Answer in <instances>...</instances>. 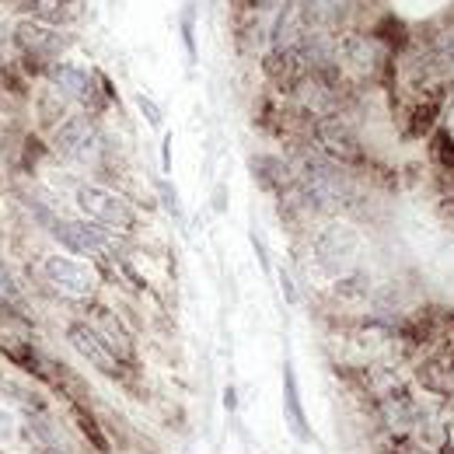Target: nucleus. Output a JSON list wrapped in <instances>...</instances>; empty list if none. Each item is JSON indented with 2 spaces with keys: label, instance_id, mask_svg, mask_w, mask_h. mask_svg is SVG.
<instances>
[{
  "label": "nucleus",
  "instance_id": "obj_5",
  "mask_svg": "<svg viewBox=\"0 0 454 454\" xmlns=\"http://www.w3.org/2000/svg\"><path fill=\"white\" fill-rule=\"evenodd\" d=\"M43 277L59 297H70V301H91L95 290H98L95 270L81 259H70V255H46Z\"/></svg>",
  "mask_w": 454,
  "mask_h": 454
},
{
  "label": "nucleus",
  "instance_id": "obj_1",
  "mask_svg": "<svg viewBox=\"0 0 454 454\" xmlns=\"http://www.w3.org/2000/svg\"><path fill=\"white\" fill-rule=\"evenodd\" d=\"M311 255H315V266H318L325 277L342 280V277L353 270L356 255H360V231L349 224H340V221L322 227V231L315 234V241H311Z\"/></svg>",
  "mask_w": 454,
  "mask_h": 454
},
{
  "label": "nucleus",
  "instance_id": "obj_12",
  "mask_svg": "<svg viewBox=\"0 0 454 454\" xmlns=\"http://www.w3.org/2000/svg\"><path fill=\"white\" fill-rule=\"evenodd\" d=\"M248 168H252V178H259L262 189H284L286 182H290L286 165L280 161V158H266V154H259V158L248 161Z\"/></svg>",
  "mask_w": 454,
  "mask_h": 454
},
{
  "label": "nucleus",
  "instance_id": "obj_18",
  "mask_svg": "<svg viewBox=\"0 0 454 454\" xmlns=\"http://www.w3.org/2000/svg\"><path fill=\"white\" fill-rule=\"evenodd\" d=\"M252 245H255V255H259V262H262V270H270V255H266V245H262V238L252 231Z\"/></svg>",
  "mask_w": 454,
  "mask_h": 454
},
{
  "label": "nucleus",
  "instance_id": "obj_20",
  "mask_svg": "<svg viewBox=\"0 0 454 454\" xmlns=\"http://www.w3.org/2000/svg\"><path fill=\"white\" fill-rule=\"evenodd\" d=\"M161 165H165V171L171 168V137H165V144H161Z\"/></svg>",
  "mask_w": 454,
  "mask_h": 454
},
{
  "label": "nucleus",
  "instance_id": "obj_9",
  "mask_svg": "<svg viewBox=\"0 0 454 454\" xmlns=\"http://www.w3.org/2000/svg\"><path fill=\"white\" fill-rule=\"evenodd\" d=\"M301 21L308 32H325V35H340L342 21L353 7V0H294Z\"/></svg>",
  "mask_w": 454,
  "mask_h": 454
},
{
  "label": "nucleus",
  "instance_id": "obj_10",
  "mask_svg": "<svg viewBox=\"0 0 454 454\" xmlns=\"http://www.w3.org/2000/svg\"><path fill=\"white\" fill-rule=\"evenodd\" d=\"M46 77H50L53 91H59L63 98H77V102H84V95L91 88V70H84L77 63H67V59H53L46 67Z\"/></svg>",
  "mask_w": 454,
  "mask_h": 454
},
{
  "label": "nucleus",
  "instance_id": "obj_15",
  "mask_svg": "<svg viewBox=\"0 0 454 454\" xmlns=\"http://www.w3.org/2000/svg\"><path fill=\"white\" fill-rule=\"evenodd\" d=\"M178 28H182V43H185V57L189 63L196 59V4H185V11H182V21H178Z\"/></svg>",
  "mask_w": 454,
  "mask_h": 454
},
{
  "label": "nucleus",
  "instance_id": "obj_14",
  "mask_svg": "<svg viewBox=\"0 0 454 454\" xmlns=\"http://www.w3.org/2000/svg\"><path fill=\"white\" fill-rule=\"evenodd\" d=\"M74 419H77L81 434H84V437H88V441H91V444H95L98 451H102V454L109 451V441H106V434L98 430V423H95V419H91V416H88L84 409H74Z\"/></svg>",
  "mask_w": 454,
  "mask_h": 454
},
{
  "label": "nucleus",
  "instance_id": "obj_16",
  "mask_svg": "<svg viewBox=\"0 0 454 454\" xmlns=\"http://www.w3.org/2000/svg\"><path fill=\"white\" fill-rule=\"evenodd\" d=\"M137 109L144 113V119H147V126H154V129H161V122H165V113H161V106L151 98V95H137Z\"/></svg>",
  "mask_w": 454,
  "mask_h": 454
},
{
  "label": "nucleus",
  "instance_id": "obj_13",
  "mask_svg": "<svg viewBox=\"0 0 454 454\" xmlns=\"http://www.w3.org/2000/svg\"><path fill=\"white\" fill-rule=\"evenodd\" d=\"M74 0H18L25 18H43V21H59L70 11Z\"/></svg>",
  "mask_w": 454,
  "mask_h": 454
},
{
  "label": "nucleus",
  "instance_id": "obj_4",
  "mask_svg": "<svg viewBox=\"0 0 454 454\" xmlns=\"http://www.w3.org/2000/svg\"><path fill=\"white\" fill-rule=\"evenodd\" d=\"M53 151H57L63 161H77V165H88L98 158L102 151V129L91 115H70L63 119L53 133Z\"/></svg>",
  "mask_w": 454,
  "mask_h": 454
},
{
  "label": "nucleus",
  "instance_id": "obj_7",
  "mask_svg": "<svg viewBox=\"0 0 454 454\" xmlns=\"http://www.w3.org/2000/svg\"><path fill=\"white\" fill-rule=\"evenodd\" d=\"M67 340H70V346H74V349H77L91 367H98L102 374H119V371H122L119 353H115L109 342L102 340V333H98L95 325H88V322H70Z\"/></svg>",
  "mask_w": 454,
  "mask_h": 454
},
{
  "label": "nucleus",
  "instance_id": "obj_8",
  "mask_svg": "<svg viewBox=\"0 0 454 454\" xmlns=\"http://www.w3.org/2000/svg\"><path fill=\"white\" fill-rule=\"evenodd\" d=\"M53 238L74 255H106L109 248L106 227L91 221H53Z\"/></svg>",
  "mask_w": 454,
  "mask_h": 454
},
{
  "label": "nucleus",
  "instance_id": "obj_2",
  "mask_svg": "<svg viewBox=\"0 0 454 454\" xmlns=\"http://www.w3.org/2000/svg\"><path fill=\"white\" fill-rule=\"evenodd\" d=\"M77 207H81V214H84L91 224L106 227V231H113V234H129V231L137 227L133 207H129L119 192L106 189V185H81V189H77Z\"/></svg>",
  "mask_w": 454,
  "mask_h": 454
},
{
  "label": "nucleus",
  "instance_id": "obj_22",
  "mask_svg": "<svg viewBox=\"0 0 454 454\" xmlns=\"http://www.w3.org/2000/svg\"><path fill=\"white\" fill-rule=\"evenodd\" d=\"M0 308H4V290H0Z\"/></svg>",
  "mask_w": 454,
  "mask_h": 454
},
{
  "label": "nucleus",
  "instance_id": "obj_11",
  "mask_svg": "<svg viewBox=\"0 0 454 454\" xmlns=\"http://www.w3.org/2000/svg\"><path fill=\"white\" fill-rule=\"evenodd\" d=\"M284 416L290 423V434L297 441H311V430H308V416L301 409V392H297V374L294 367L284 364Z\"/></svg>",
  "mask_w": 454,
  "mask_h": 454
},
{
  "label": "nucleus",
  "instance_id": "obj_19",
  "mask_svg": "<svg viewBox=\"0 0 454 454\" xmlns=\"http://www.w3.org/2000/svg\"><path fill=\"white\" fill-rule=\"evenodd\" d=\"M280 284H284L286 301H290V304H294V301H297V290H294V280H290V273H286V270H280Z\"/></svg>",
  "mask_w": 454,
  "mask_h": 454
},
{
  "label": "nucleus",
  "instance_id": "obj_3",
  "mask_svg": "<svg viewBox=\"0 0 454 454\" xmlns=\"http://www.w3.org/2000/svg\"><path fill=\"white\" fill-rule=\"evenodd\" d=\"M14 46L21 50L25 59H35L43 70L59 59L70 50V35L53 25V21H43V18H21L14 25Z\"/></svg>",
  "mask_w": 454,
  "mask_h": 454
},
{
  "label": "nucleus",
  "instance_id": "obj_21",
  "mask_svg": "<svg viewBox=\"0 0 454 454\" xmlns=\"http://www.w3.org/2000/svg\"><path fill=\"white\" fill-rule=\"evenodd\" d=\"M11 423H14V419H11L7 412H0V437H11Z\"/></svg>",
  "mask_w": 454,
  "mask_h": 454
},
{
  "label": "nucleus",
  "instance_id": "obj_6",
  "mask_svg": "<svg viewBox=\"0 0 454 454\" xmlns=\"http://www.w3.org/2000/svg\"><path fill=\"white\" fill-rule=\"evenodd\" d=\"M311 137H315V147L322 151V158H329L336 165H356V161H364L360 137L353 133V126L346 119H340V115H318L311 122Z\"/></svg>",
  "mask_w": 454,
  "mask_h": 454
},
{
  "label": "nucleus",
  "instance_id": "obj_17",
  "mask_svg": "<svg viewBox=\"0 0 454 454\" xmlns=\"http://www.w3.org/2000/svg\"><path fill=\"white\" fill-rule=\"evenodd\" d=\"M158 189H161V200H165V207H168V214H175V217H178L182 210H178V192H175V185H171V182H161Z\"/></svg>",
  "mask_w": 454,
  "mask_h": 454
}]
</instances>
